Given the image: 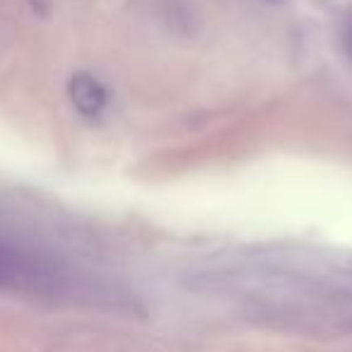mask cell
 <instances>
[{
	"mask_svg": "<svg viewBox=\"0 0 352 352\" xmlns=\"http://www.w3.org/2000/svg\"><path fill=\"white\" fill-rule=\"evenodd\" d=\"M49 283V270L32 254L0 241V289H36Z\"/></svg>",
	"mask_w": 352,
	"mask_h": 352,
	"instance_id": "cell-1",
	"label": "cell"
},
{
	"mask_svg": "<svg viewBox=\"0 0 352 352\" xmlns=\"http://www.w3.org/2000/svg\"><path fill=\"white\" fill-rule=\"evenodd\" d=\"M347 44H350V51H352V32L347 34Z\"/></svg>",
	"mask_w": 352,
	"mask_h": 352,
	"instance_id": "cell-3",
	"label": "cell"
},
{
	"mask_svg": "<svg viewBox=\"0 0 352 352\" xmlns=\"http://www.w3.org/2000/svg\"><path fill=\"white\" fill-rule=\"evenodd\" d=\"M68 97L73 102V107L78 109L82 116H99L109 104V92L94 75L89 73H78L70 78L68 82Z\"/></svg>",
	"mask_w": 352,
	"mask_h": 352,
	"instance_id": "cell-2",
	"label": "cell"
}]
</instances>
